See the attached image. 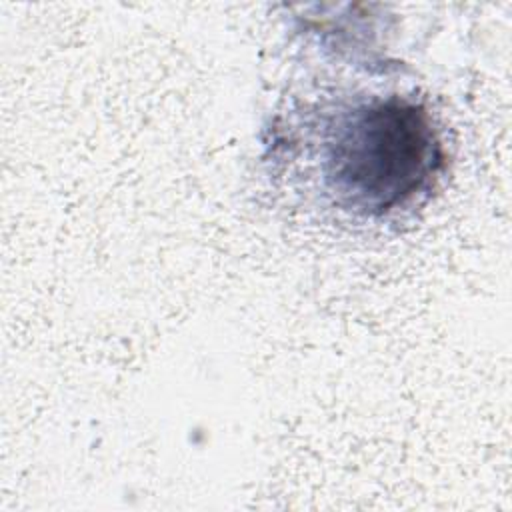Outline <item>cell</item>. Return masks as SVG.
<instances>
[{"instance_id": "obj_1", "label": "cell", "mask_w": 512, "mask_h": 512, "mask_svg": "<svg viewBox=\"0 0 512 512\" xmlns=\"http://www.w3.org/2000/svg\"><path fill=\"white\" fill-rule=\"evenodd\" d=\"M300 128L306 172L318 194L364 220L414 206L432 190L446 160L430 112L400 94L314 106Z\"/></svg>"}]
</instances>
